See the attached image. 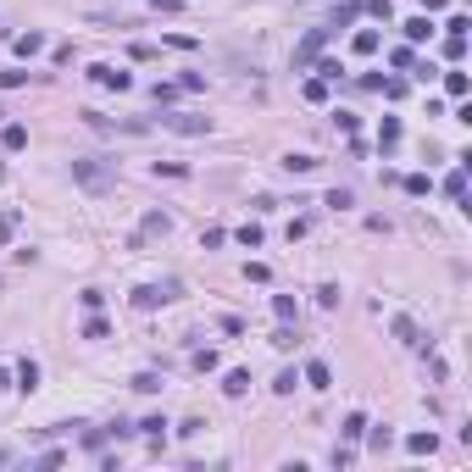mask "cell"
I'll return each instance as SVG.
<instances>
[{
  "instance_id": "obj_1",
  "label": "cell",
  "mask_w": 472,
  "mask_h": 472,
  "mask_svg": "<svg viewBox=\"0 0 472 472\" xmlns=\"http://www.w3.org/2000/svg\"><path fill=\"white\" fill-rule=\"evenodd\" d=\"M73 183H83L89 195H106V189L117 183V167L100 161V156H78V161H73Z\"/></svg>"
},
{
  "instance_id": "obj_2",
  "label": "cell",
  "mask_w": 472,
  "mask_h": 472,
  "mask_svg": "<svg viewBox=\"0 0 472 472\" xmlns=\"http://www.w3.org/2000/svg\"><path fill=\"white\" fill-rule=\"evenodd\" d=\"M167 300H178V284H139L134 289V312H156Z\"/></svg>"
},
{
  "instance_id": "obj_3",
  "label": "cell",
  "mask_w": 472,
  "mask_h": 472,
  "mask_svg": "<svg viewBox=\"0 0 472 472\" xmlns=\"http://www.w3.org/2000/svg\"><path fill=\"white\" fill-rule=\"evenodd\" d=\"M328 34H333V28H312V34H306V39L295 45V73H306V67H312L317 56H322V45H328Z\"/></svg>"
},
{
  "instance_id": "obj_4",
  "label": "cell",
  "mask_w": 472,
  "mask_h": 472,
  "mask_svg": "<svg viewBox=\"0 0 472 472\" xmlns=\"http://www.w3.org/2000/svg\"><path fill=\"white\" fill-rule=\"evenodd\" d=\"M161 128H172V134H211V117H195V111H161Z\"/></svg>"
},
{
  "instance_id": "obj_5",
  "label": "cell",
  "mask_w": 472,
  "mask_h": 472,
  "mask_svg": "<svg viewBox=\"0 0 472 472\" xmlns=\"http://www.w3.org/2000/svg\"><path fill=\"white\" fill-rule=\"evenodd\" d=\"M89 83H100V89H117V95H123V89H134V78H128L123 67H106V62H95V67H89Z\"/></svg>"
},
{
  "instance_id": "obj_6",
  "label": "cell",
  "mask_w": 472,
  "mask_h": 472,
  "mask_svg": "<svg viewBox=\"0 0 472 472\" xmlns=\"http://www.w3.org/2000/svg\"><path fill=\"white\" fill-rule=\"evenodd\" d=\"M83 123H89V128H100V134H111V128H117V123H111V117H100V111H78ZM123 134H151V123H123Z\"/></svg>"
},
{
  "instance_id": "obj_7",
  "label": "cell",
  "mask_w": 472,
  "mask_h": 472,
  "mask_svg": "<svg viewBox=\"0 0 472 472\" xmlns=\"http://www.w3.org/2000/svg\"><path fill=\"white\" fill-rule=\"evenodd\" d=\"M400 28H405V39H411V45L433 39V22H428V11H422V17H411V22H400Z\"/></svg>"
},
{
  "instance_id": "obj_8",
  "label": "cell",
  "mask_w": 472,
  "mask_h": 472,
  "mask_svg": "<svg viewBox=\"0 0 472 472\" xmlns=\"http://www.w3.org/2000/svg\"><path fill=\"white\" fill-rule=\"evenodd\" d=\"M17 389H22V394H34V389H39V367H34L28 356H22V367H17Z\"/></svg>"
},
{
  "instance_id": "obj_9",
  "label": "cell",
  "mask_w": 472,
  "mask_h": 472,
  "mask_svg": "<svg viewBox=\"0 0 472 472\" xmlns=\"http://www.w3.org/2000/svg\"><path fill=\"white\" fill-rule=\"evenodd\" d=\"M306 384H312V389H328V384H333L328 361H306Z\"/></svg>"
},
{
  "instance_id": "obj_10",
  "label": "cell",
  "mask_w": 472,
  "mask_h": 472,
  "mask_svg": "<svg viewBox=\"0 0 472 472\" xmlns=\"http://www.w3.org/2000/svg\"><path fill=\"white\" fill-rule=\"evenodd\" d=\"M167 228H172V217H167V211H151V217L139 223V239H151V234H167Z\"/></svg>"
},
{
  "instance_id": "obj_11",
  "label": "cell",
  "mask_w": 472,
  "mask_h": 472,
  "mask_svg": "<svg viewBox=\"0 0 472 472\" xmlns=\"http://www.w3.org/2000/svg\"><path fill=\"white\" fill-rule=\"evenodd\" d=\"M45 50V34H17V56L28 62V56H39Z\"/></svg>"
},
{
  "instance_id": "obj_12",
  "label": "cell",
  "mask_w": 472,
  "mask_h": 472,
  "mask_svg": "<svg viewBox=\"0 0 472 472\" xmlns=\"http://www.w3.org/2000/svg\"><path fill=\"white\" fill-rule=\"evenodd\" d=\"M445 195H450V200H461V195H467V161H461V167L445 178Z\"/></svg>"
},
{
  "instance_id": "obj_13",
  "label": "cell",
  "mask_w": 472,
  "mask_h": 472,
  "mask_svg": "<svg viewBox=\"0 0 472 472\" xmlns=\"http://www.w3.org/2000/svg\"><path fill=\"white\" fill-rule=\"evenodd\" d=\"M405 450H411V456H433V450H439V439H433V433H411V439H405Z\"/></svg>"
},
{
  "instance_id": "obj_14",
  "label": "cell",
  "mask_w": 472,
  "mask_h": 472,
  "mask_svg": "<svg viewBox=\"0 0 472 472\" xmlns=\"http://www.w3.org/2000/svg\"><path fill=\"white\" fill-rule=\"evenodd\" d=\"M244 389H250V373H244V367H234V373L223 378V394H234V400H239Z\"/></svg>"
},
{
  "instance_id": "obj_15",
  "label": "cell",
  "mask_w": 472,
  "mask_h": 472,
  "mask_svg": "<svg viewBox=\"0 0 472 472\" xmlns=\"http://www.w3.org/2000/svg\"><path fill=\"white\" fill-rule=\"evenodd\" d=\"M0 145H6V151H22V145H28V128H22V123H11V128L0 134Z\"/></svg>"
},
{
  "instance_id": "obj_16",
  "label": "cell",
  "mask_w": 472,
  "mask_h": 472,
  "mask_svg": "<svg viewBox=\"0 0 472 472\" xmlns=\"http://www.w3.org/2000/svg\"><path fill=\"white\" fill-rule=\"evenodd\" d=\"M151 172H156V178H189L183 161H151Z\"/></svg>"
},
{
  "instance_id": "obj_17",
  "label": "cell",
  "mask_w": 472,
  "mask_h": 472,
  "mask_svg": "<svg viewBox=\"0 0 472 472\" xmlns=\"http://www.w3.org/2000/svg\"><path fill=\"white\" fill-rule=\"evenodd\" d=\"M378 145H384V151H394V145H400V123H394V117H384V128H378Z\"/></svg>"
},
{
  "instance_id": "obj_18",
  "label": "cell",
  "mask_w": 472,
  "mask_h": 472,
  "mask_svg": "<svg viewBox=\"0 0 472 472\" xmlns=\"http://www.w3.org/2000/svg\"><path fill=\"white\" fill-rule=\"evenodd\" d=\"M350 45H356V56H373V50H378V34H373V28H361Z\"/></svg>"
},
{
  "instance_id": "obj_19",
  "label": "cell",
  "mask_w": 472,
  "mask_h": 472,
  "mask_svg": "<svg viewBox=\"0 0 472 472\" xmlns=\"http://www.w3.org/2000/svg\"><path fill=\"white\" fill-rule=\"evenodd\" d=\"M445 89L461 100V95H467V73H461V67H450V73H445Z\"/></svg>"
},
{
  "instance_id": "obj_20",
  "label": "cell",
  "mask_w": 472,
  "mask_h": 472,
  "mask_svg": "<svg viewBox=\"0 0 472 472\" xmlns=\"http://www.w3.org/2000/svg\"><path fill=\"white\" fill-rule=\"evenodd\" d=\"M394 339H405V345H417V322H411V317H394Z\"/></svg>"
},
{
  "instance_id": "obj_21",
  "label": "cell",
  "mask_w": 472,
  "mask_h": 472,
  "mask_svg": "<svg viewBox=\"0 0 472 472\" xmlns=\"http://www.w3.org/2000/svg\"><path fill=\"white\" fill-rule=\"evenodd\" d=\"M195 373H217V350H211V345L195 350Z\"/></svg>"
},
{
  "instance_id": "obj_22",
  "label": "cell",
  "mask_w": 472,
  "mask_h": 472,
  "mask_svg": "<svg viewBox=\"0 0 472 472\" xmlns=\"http://www.w3.org/2000/svg\"><path fill=\"white\" fill-rule=\"evenodd\" d=\"M361 433H367V417L350 411V417H345V439H361Z\"/></svg>"
},
{
  "instance_id": "obj_23",
  "label": "cell",
  "mask_w": 472,
  "mask_h": 472,
  "mask_svg": "<svg viewBox=\"0 0 472 472\" xmlns=\"http://www.w3.org/2000/svg\"><path fill=\"white\" fill-rule=\"evenodd\" d=\"M272 312H278V322H295V300L289 295H272Z\"/></svg>"
},
{
  "instance_id": "obj_24",
  "label": "cell",
  "mask_w": 472,
  "mask_h": 472,
  "mask_svg": "<svg viewBox=\"0 0 472 472\" xmlns=\"http://www.w3.org/2000/svg\"><path fill=\"white\" fill-rule=\"evenodd\" d=\"M295 384H300V378H295V367H284V373L272 378V389H278V394H295Z\"/></svg>"
},
{
  "instance_id": "obj_25",
  "label": "cell",
  "mask_w": 472,
  "mask_h": 472,
  "mask_svg": "<svg viewBox=\"0 0 472 472\" xmlns=\"http://www.w3.org/2000/svg\"><path fill=\"white\" fill-rule=\"evenodd\" d=\"M161 428H167V417H145V422H134V433H151V439H161Z\"/></svg>"
},
{
  "instance_id": "obj_26",
  "label": "cell",
  "mask_w": 472,
  "mask_h": 472,
  "mask_svg": "<svg viewBox=\"0 0 472 472\" xmlns=\"http://www.w3.org/2000/svg\"><path fill=\"white\" fill-rule=\"evenodd\" d=\"M134 389H139V394H156L161 378H156V373H134Z\"/></svg>"
},
{
  "instance_id": "obj_27",
  "label": "cell",
  "mask_w": 472,
  "mask_h": 472,
  "mask_svg": "<svg viewBox=\"0 0 472 472\" xmlns=\"http://www.w3.org/2000/svg\"><path fill=\"white\" fill-rule=\"evenodd\" d=\"M306 100H312V106H322V100H328V83H322V78H306Z\"/></svg>"
},
{
  "instance_id": "obj_28",
  "label": "cell",
  "mask_w": 472,
  "mask_h": 472,
  "mask_svg": "<svg viewBox=\"0 0 472 472\" xmlns=\"http://www.w3.org/2000/svg\"><path fill=\"white\" fill-rule=\"evenodd\" d=\"M356 17H361V6H339V11H333V28H350Z\"/></svg>"
},
{
  "instance_id": "obj_29",
  "label": "cell",
  "mask_w": 472,
  "mask_h": 472,
  "mask_svg": "<svg viewBox=\"0 0 472 472\" xmlns=\"http://www.w3.org/2000/svg\"><path fill=\"white\" fill-rule=\"evenodd\" d=\"M445 56H450V62H461V56H467V39H456V34H445Z\"/></svg>"
},
{
  "instance_id": "obj_30",
  "label": "cell",
  "mask_w": 472,
  "mask_h": 472,
  "mask_svg": "<svg viewBox=\"0 0 472 472\" xmlns=\"http://www.w3.org/2000/svg\"><path fill=\"white\" fill-rule=\"evenodd\" d=\"M428 189H433L428 172H411V178H405V195H428Z\"/></svg>"
},
{
  "instance_id": "obj_31",
  "label": "cell",
  "mask_w": 472,
  "mask_h": 472,
  "mask_svg": "<svg viewBox=\"0 0 472 472\" xmlns=\"http://www.w3.org/2000/svg\"><path fill=\"white\" fill-rule=\"evenodd\" d=\"M295 339H300V333H295V328H289V322H284V328H278V333H272V345H278V350H295Z\"/></svg>"
},
{
  "instance_id": "obj_32",
  "label": "cell",
  "mask_w": 472,
  "mask_h": 472,
  "mask_svg": "<svg viewBox=\"0 0 472 472\" xmlns=\"http://www.w3.org/2000/svg\"><path fill=\"white\" fill-rule=\"evenodd\" d=\"M284 167L289 172H317V156H284Z\"/></svg>"
},
{
  "instance_id": "obj_33",
  "label": "cell",
  "mask_w": 472,
  "mask_h": 472,
  "mask_svg": "<svg viewBox=\"0 0 472 472\" xmlns=\"http://www.w3.org/2000/svg\"><path fill=\"white\" fill-rule=\"evenodd\" d=\"M11 234H17V211H0V244H11Z\"/></svg>"
},
{
  "instance_id": "obj_34",
  "label": "cell",
  "mask_w": 472,
  "mask_h": 472,
  "mask_svg": "<svg viewBox=\"0 0 472 472\" xmlns=\"http://www.w3.org/2000/svg\"><path fill=\"white\" fill-rule=\"evenodd\" d=\"M239 244H244V250H256V244H261V228H256V223H244V228H239Z\"/></svg>"
},
{
  "instance_id": "obj_35",
  "label": "cell",
  "mask_w": 472,
  "mask_h": 472,
  "mask_svg": "<svg viewBox=\"0 0 472 472\" xmlns=\"http://www.w3.org/2000/svg\"><path fill=\"white\" fill-rule=\"evenodd\" d=\"M244 278H250V284H267L272 272H267V261H250V267H244Z\"/></svg>"
},
{
  "instance_id": "obj_36",
  "label": "cell",
  "mask_w": 472,
  "mask_h": 472,
  "mask_svg": "<svg viewBox=\"0 0 472 472\" xmlns=\"http://www.w3.org/2000/svg\"><path fill=\"white\" fill-rule=\"evenodd\" d=\"M317 306H339V284H322L317 289Z\"/></svg>"
},
{
  "instance_id": "obj_37",
  "label": "cell",
  "mask_w": 472,
  "mask_h": 472,
  "mask_svg": "<svg viewBox=\"0 0 472 472\" xmlns=\"http://www.w3.org/2000/svg\"><path fill=\"white\" fill-rule=\"evenodd\" d=\"M467 28H472V22H467V17H461V11H456V17L445 22V34H456V39H467Z\"/></svg>"
},
{
  "instance_id": "obj_38",
  "label": "cell",
  "mask_w": 472,
  "mask_h": 472,
  "mask_svg": "<svg viewBox=\"0 0 472 472\" xmlns=\"http://www.w3.org/2000/svg\"><path fill=\"white\" fill-rule=\"evenodd\" d=\"M339 73H345L339 62H317V78H322V83H333V78H339Z\"/></svg>"
},
{
  "instance_id": "obj_39",
  "label": "cell",
  "mask_w": 472,
  "mask_h": 472,
  "mask_svg": "<svg viewBox=\"0 0 472 472\" xmlns=\"http://www.w3.org/2000/svg\"><path fill=\"white\" fill-rule=\"evenodd\" d=\"M178 100V83H156V106H172Z\"/></svg>"
},
{
  "instance_id": "obj_40",
  "label": "cell",
  "mask_w": 472,
  "mask_h": 472,
  "mask_svg": "<svg viewBox=\"0 0 472 472\" xmlns=\"http://www.w3.org/2000/svg\"><path fill=\"white\" fill-rule=\"evenodd\" d=\"M367 11H373V17H384V22L394 17V6H389V0H367Z\"/></svg>"
},
{
  "instance_id": "obj_41",
  "label": "cell",
  "mask_w": 472,
  "mask_h": 472,
  "mask_svg": "<svg viewBox=\"0 0 472 472\" xmlns=\"http://www.w3.org/2000/svg\"><path fill=\"white\" fill-rule=\"evenodd\" d=\"M156 11H183V0H151Z\"/></svg>"
},
{
  "instance_id": "obj_42",
  "label": "cell",
  "mask_w": 472,
  "mask_h": 472,
  "mask_svg": "<svg viewBox=\"0 0 472 472\" xmlns=\"http://www.w3.org/2000/svg\"><path fill=\"white\" fill-rule=\"evenodd\" d=\"M445 6H450V0H422V11H445Z\"/></svg>"
},
{
  "instance_id": "obj_43",
  "label": "cell",
  "mask_w": 472,
  "mask_h": 472,
  "mask_svg": "<svg viewBox=\"0 0 472 472\" xmlns=\"http://www.w3.org/2000/svg\"><path fill=\"white\" fill-rule=\"evenodd\" d=\"M6 384H11V378H6V373H0V389H6Z\"/></svg>"
},
{
  "instance_id": "obj_44",
  "label": "cell",
  "mask_w": 472,
  "mask_h": 472,
  "mask_svg": "<svg viewBox=\"0 0 472 472\" xmlns=\"http://www.w3.org/2000/svg\"><path fill=\"white\" fill-rule=\"evenodd\" d=\"M6 461H11V456H6V450H0V467H6Z\"/></svg>"
},
{
  "instance_id": "obj_45",
  "label": "cell",
  "mask_w": 472,
  "mask_h": 472,
  "mask_svg": "<svg viewBox=\"0 0 472 472\" xmlns=\"http://www.w3.org/2000/svg\"><path fill=\"white\" fill-rule=\"evenodd\" d=\"M0 117H6V111H0Z\"/></svg>"
}]
</instances>
